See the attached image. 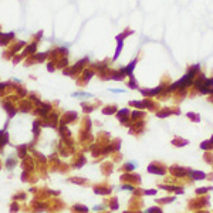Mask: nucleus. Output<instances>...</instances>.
<instances>
[{
    "label": "nucleus",
    "mask_w": 213,
    "mask_h": 213,
    "mask_svg": "<svg viewBox=\"0 0 213 213\" xmlns=\"http://www.w3.org/2000/svg\"><path fill=\"white\" fill-rule=\"evenodd\" d=\"M212 142H213V138H212Z\"/></svg>",
    "instance_id": "2"
},
{
    "label": "nucleus",
    "mask_w": 213,
    "mask_h": 213,
    "mask_svg": "<svg viewBox=\"0 0 213 213\" xmlns=\"http://www.w3.org/2000/svg\"><path fill=\"white\" fill-rule=\"evenodd\" d=\"M193 176H195L196 179H200V178H205V175H203V173H200V172H195V173H193Z\"/></svg>",
    "instance_id": "1"
}]
</instances>
